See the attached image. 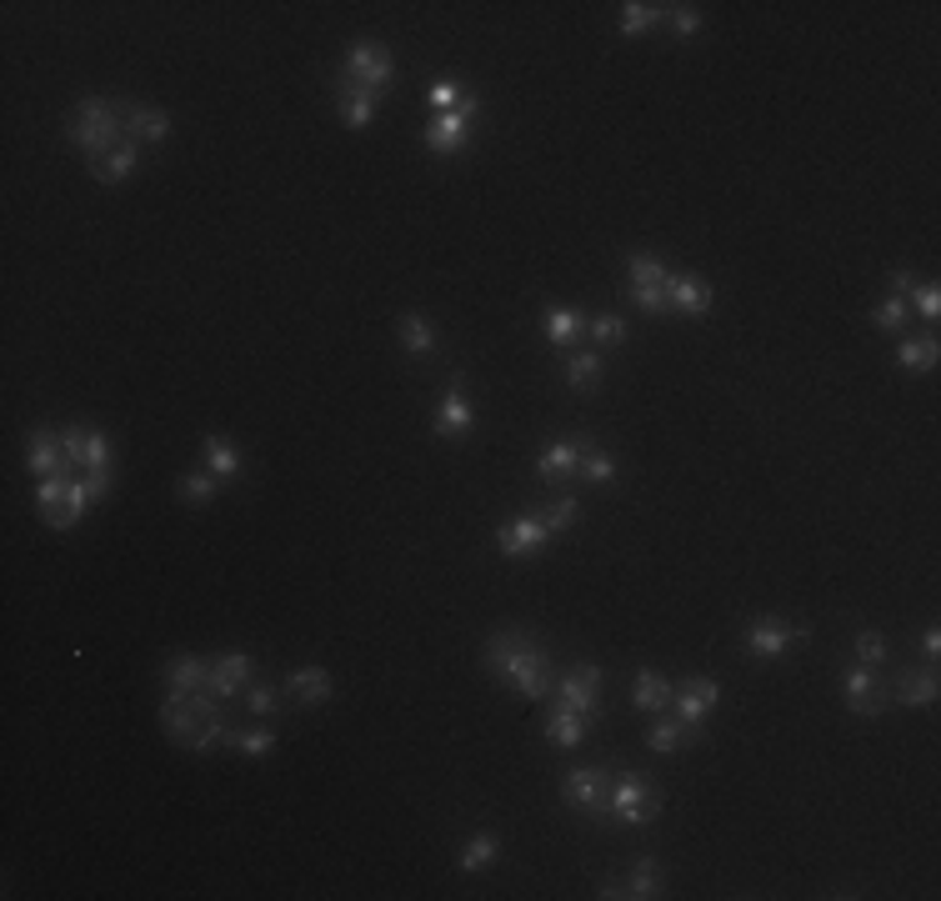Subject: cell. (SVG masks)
I'll return each mask as SVG.
<instances>
[{"label": "cell", "instance_id": "cell-13", "mask_svg": "<svg viewBox=\"0 0 941 901\" xmlns=\"http://www.w3.org/2000/svg\"><path fill=\"white\" fill-rule=\"evenodd\" d=\"M60 446H66V466L71 471H111V441L95 426H66Z\"/></svg>", "mask_w": 941, "mask_h": 901}, {"label": "cell", "instance_id": "cell-40", "mask_svg": "<svg viewBox=\"0 0 941 901\" xmlns=\"http://www.w3.org/2000/svg\"><path fill=\"white\" fill-rule=\"evenodd\" d=\"M906 320H911V301L896 296V291H892V296H886L876 311H871V326H876V331H902Z\"/></svg>", "mask_w": 941, "mask_h": 901}, {"label": "cell", "instance_id": "cell-47", "mask_svg": "<svg viewBox=\"0 0 941 901\" xmlns=\"http://www.w3.org/2000/svg\"><path fill=\"white\" fill-rule=\"evenodd\" d=\"M911 301H917V311H921L927 320H937V316H941V285H937V281H917Z\"/></svg>", "mask_w": 941, "mask_h": 901}, {"label": "cell", "instance_id": "cell-41", "mask_svg": "<svg viewBox=\"0 0 941 901\" xmlns=\"http://www.w3.org/2000/svg\"><path fill=\"white\" fill-rule=\"evenodd\" d=\"M66 491H71V471H60V476H40V487H36V511H40V522H46L50 511H60Z\"/></svg>", "mask_w": 941, "mask_h": 901}, {"label": "cell", "instance_id": "cell-10", "mask_svg": "<svg viewBox=\"0 0 941 901\" xmlns=\"http://www.w3.org/2000/svg\"><path fill=\"white\" fill-rule=\"evenodd\" d=\"M561 796L577 811H586L591 821H606V796H612V786H606V771L601 767H571L566 771V782H561Z\"/></svg>", "mask_w": 941, "mask_h": 901}, {"label": "cell", "instance_id": "cell-21", "mask_svg": "<svg viewBox=\"0 0 941 901\" xmlns=\"http://www.w3.org/2000/svg\"><path fill=\"white\" fill-rule=\"evenodd\" d=\"M126 136L136 145H161L165 136H171V116H165L161 106H141V101H130L126 106Z\"/></svg>", "mask_w": 941, "mask_h": 901}, {"label": "cell", "instance_id": "cell-34", "mask_svg": "<svg viewBox=\"0 0 941 901\" xmlns=\"http://www.w3.org/2000/svg\"><path fill=\"white\" fill-rule=\"evenodd\" d=\"M896 361H902L911 376H921V371H931L941 361V346H937V336H911V341H902L896 346Z\"/></svg>", "mask_w": 941, "mask_h": 901}, {"label": "cell", "instance_id": "cell-38", "mask_svg": "<svg viewBox=\"0 0 941 901\" xmlns=\"http://www.w3.org/2000/svg\"><path fill=\"white\" fill-rule=\"evenodd\" d=\"M461 101H466V85L456 81V75H435L431 85H426V106L441 116V110H456Z\"/></svg>", "mask_w": 941, "mask_h": 901}, {"label": "cell", "instance_id": "cell-5", "mask_svg": "<svg viewBox=\"0 0 941 901\" xmlns=\"http://www.w3.org/2000/svg\"><path fill=\"white\" fill-rule=\"evenodd\" d=\"M476 116H481V101H476V95H466L456 110H441V116H431V126L421 131V145H426L431 155H456V151H466Z\"/></svg>", "mask_w": 941, "mask_h": 901}, {"label": "cell", "instance_id": "cell-50", "mask_svg": "<svg viewBox=\"0 0 941 901\" xmlns=\"http://www.w3.org/2000/svg\"><path fill=\"white\" fill-rule=\"evenodd\" d=\"M921 656H927V662H937V656H941V631L937 627L921 631Z\"/></svg>", "mask_w": 941, "mask_h": 901}, {"label": "cell", "instance_id": "cell-23", "mask_svg": "<svg viewBox=\"0 0 941 901\" xmlns=\"http://www.w3.org/2000/svg\"><path fill=\"white\" fill-rule=\"evenodd\" d=\"M286 691H291L301 706H326L330 691H336V681H330L326 666H295V671L286 676Z\"/></svg>", "mask_w": 941, "mask_h": 901}, {"label": "cell", "instance_id": "cell-9", "mask_svg": "<svg viewBox=\"0 0 941 901\" xmlns=\"http://www.w3.org/2000/svg\"><path fill=\"white\" fill-rule=\"evenodd\" d=\"M551 526L542 522V511H526V516H511V522L496 526V546H501V557L521 561V557H536L546 541H551Z\"/></svg>", "mask_w": 941, "mask_h": 901}, {"label": "cell", "instance_id": "cell-45", "mask_svg": "<svg viewBox=\"0 0 941 901\" xmlns=\"http://www.w3.org/2000/svg\"><path fill=\"white\" fill-rule=\"evenodd\" d=\"M857 662H861V666H886V641H882V631H861V636H857Z\"/></svg>", "mask_w": 941, "mask_h": 901}, {"label": "cell", "instance_id": "cell-24", "mask_svg": "<svg viewBox=\"0 0 941 901\" xmlns=\"http://www.w3.org/2000/svg\"><path fill=\"white\" fill-rule=\"evenodd\" d=\"M692 741H696V726H686L682 716H671V712H657V722H651V732H647V747L661 751V757L692 747Z\"/></svg>", "mask_w": 941, "mask_h": 901}, {"label": "cell", "instance_id": "cell-29", "mask_svg": "<svg viewBox=\"0 0 941 901\" xmlns=\"http://www.w3.org/2000/svg\"><path fill=\"white\" fill-rule=\"evenodd\" d=\"M200 450H206V466H211V476L216 481H235L241 476V446H235L231 436H206L200 441Z\"/></svg>", "mask_w": 941, "mask_h": 901}, {"label": "cell", "instance_id": "cell-6", "mask_svg": "<svg viewBox=\"0 0 941 901\" xmlns=\"http://www.w3.org/2000/svg\"><path fill=\"white\" fill-rule=\"evenodd\" d=\"M391 75H396V60H391V50L381 46V40H351V50H346V75H341V85L381 95V85H386Z\"/></svg>", "mask_w": 941, "mask_h": 901}, {"label": "cell", "instance_id": "cell-14", "mask_svg": "<svg viewBox=\"0 0 941 901\" xmlns=\"http://www.w3.org/2000/svg\"><path fill=\"white\" fill-rule=\"evenodd\" d=\"M591 441L586 436H556L542 446V456H536V476L542 481H551V487H566L571 476L581 471V456H586Z\"/></svg>", "mask_w": 941, "mask_h": 901}, {"label": "cell", "instance_id": "cell-39", "mask_svg": "<svg viewBox=\"0 0 941 901\" xmlns=\"http://www.w3.org/2000/svg\"><path fill=\"white\" fill-rule=\"evenodd\" d=\"M216 487H221V481H216L211 471H206V476H200V471L190 476V471H186V476L176 481V496L186 501V506H211V501H216Z\"/></svg>", "mask_w": 941, "mask_h": 901}, {"label": "cell", "instance_id": "cell-19", "mask_svg": "<svg viewBox=\"0 0 941 901\" xmlns=\"http://www.w3.org/2000/svg\"><path fill=\"white\" fill-rule=\"evenodd\" d=\"M251 652H225L211 662V681H206V691H216V697H235V691H246L251 687Z\"/></svg>", "mask_w": 941, "mask_h": 901}, {"label": "cell", "instance_id": "cell-3", "mask_svg": "<svg viewBox=\"0 0 941 901\" xmlns=\"http://www.w3.org/2000/svg\"><path fill=\"white\" fill-rule=\"evenodd\" d=\"M126 95H85L75 116L66 120V141L81 145L85 161H101L126 141Z\"/></svg>", "mask_w": 941, "mask_h": 901}, {"label": "cell", "instance_id": "cell-28", "mask_svg": "<svg viewBox=\"0 0 941 901\" xmlns=\"http://www.w3.org/2000/svg\"><path fill=\"white\" fill-rule=\"evenodd\" d=\"M581 331H586V316H581V311H566V306H546V311H542V336H546V346H571Z\"/></svg>", "mask_w": 941, "mask_h": 901}, {"label": "cell", "instance_id": "cell-36", "mask_svg": "<svg viewBox=\"0 0 941 901\" xmlns=\"http://www.w3.org/2000/svg\"><path fill=\"white\" fill-rule=\"evenodd\" d=\"M601 371H606V366H601L596 351H577V356L566 361V386L586 396V391H596V386H601Z\"/></svg>", "mask_w": 941, "mask_h": 901}, {"label": "cell", "instance_id": "cell-32", "mask_svg": "<svg viewBox=\"0 0 941 901\" xmlns=\"http://www.w3.org/2000/svg\"><path fill=\"white\" fill-rule=\"evenodd\" d=\"M396 331H400V346H406V351H411V356H431L435 346V326L426 316H416V311H406V316L396 320Z\"/></svg>", "mask_w": 941, "mask_h": 901}, {"label": "cell", "instance_id": "cell-31", "mask_svg": "<svg viewBox=\"0 0 941 901\" xmlns=\"http://www.w3.org/2000/svg\"><path fill=\"white\" fill-rule=\"evenodd\" d=\"M496 852H501V836L496 831H476V836H466L456 852V866L461 871H486V866L496 862Z\"/></svg>", "mask_w": 941, "mask_h": 901}, {"label": "cell", "instance_id": "cell-35", "mask_svg": "<svg viewBox=\"0 0 941 901\" xmlns=\"http://www.w3.org/2000/svg\"><path fill=\"white\" fill-rule=\"evenodd\" d=\"M671 5H647V0H626L621 5V36H647L651 25H661Z\"/></svg>", "mask_w": 941, "mask_h": 901}, {"label": "cell", "instance_id": "cell-12", "mask_svg": "<svg viewBox=\"0 0 941 901\" xmlns=\"http://www.w3.org/2000/svg\"><path fill=\"white\" fill-rule=\"evenodd\" d=\"M841 691H847V706L851 716H882L886 706H892V697H886V681L876 676V666H851L847 676H841Z\"/></svg>", "mask_w": 941, "mask_h": 901}, {"label": "cell", "instance_id": "cell-26", "mask_svg": "<svg viewBox=\"0 0 941 901\" xmlns=\"http://www.w3.org/2000/svg\"><path fill=\"white\" fill-rule=\"evenodd\" d=\"M136 161H141V145L130 141H120L116 151L111 155H101V161H91V176L101 180V186H120V180H130V171H136Z\"/></svg>", "mask_w": 941, "mask_h": 901}, {"label": "cell", "instance_id": "cell-27", "mask_svg": "<svg viewBox=\"0 0 941 901\" xmlns=\"http://www.w3.org/2000/svg\"><path fill=\"white\" fill-rule=\"evenodd\" d=\"M206 681H211V662H200V656H171L165 662V687L171 691H206Z\"/></svg>", "mask_w": 941, "mask_h": 901}, {"label": "cell", "instance_id": "cell-18", "mask_svg": "<svg viewBox=\"0 0 941 901\" xmlns=\"http://www.w3.org/2000/svg\"><path fill=\"white\" fill-rule=\"evenodd\" d=\"M937 691H941L937 671H931V666H917V671H896V681H892L886 697L911 712V706H937Z\"/></svg>", "mask_w": 941, "mask_h": 901}, {"label": "cell", "instance_id": "cell-17", "mask_svg": "<svg viewBox=\"0 0 941 901\" xmlns=\"http://www.w3.org/2000/svg\"><path fill=\"white\" fill-rule=\"evenodd\" d=\"M666 296H671V311H682V316H692V320L717 306V291H711V281H701V276H692V271H671Z\"/></svg>", "mask_w": 941, "mask_h": 901}, {"label": "cell", "instance_id": "cell-11", "mask_svg": "<svg viewBox=\"0 0 941 901\" xmlns=\"http://www.w3.org/2000/svg\"><path fill=\"white\" fill-rule=\"evenodd\" d=\"M556 701H566V706H577L586 722H596L601 716V666H571V671L556 676Z\"/></svg>", "mask_w": 941, "mask_h": 901}, {"label": "cell", "instance_id": "cell-1", "mask_svg": "<svg viewBox=\"0 0 941 901\" xmlns=\"http://www.w3.org/2000/svg\"><path fill=\"white\" fill-rule=\"evenodd\" d=\"M486 666H491L501 681H507L511 691H521L526 701H542L546 691L556 687V671H551V656H546V646L536 641V631H491L486 636Z\"/></svg>", "mask_w": 941, "mask_h": 901}, {"label": "cell", "instance_id": "cell-7", "mask_svg": "<svg viewBox=\"0 0 941 901\" xmlns=\"http://www.w3.org/2000/svg\"><path fill=\"white\" fill-rule=\"evenodd\" d=\"M626 281H631V301L647 316H666L671 311V296H666V281H671V266H661L657 256H626Z\"/></svg>", "mask_w": 941, "mask_h": 901}, {"label": "cell", "instance_id": "cell-33", "mask_svg": "<svg viewBox=\"0 0 941 901\" xmlns=\"http://www.w3.org/2000/svg\"><path fill=\"white\" fill-rule=\"evenodd\" d=\"M621 881H626V897H631V901L661 897V862H657V856H641V862H636Z\"/></svg>", "mask_w": 941, "mask_h": 901}, {"label": "cell", "instance_id": "cell-30", "mask_svg": "<svg viewBox=\"0 0 941 901\" xmlns=\"http://www.w3.org/2000/svg\"><path fill=\"white\" fill-rule=\"evenodd\" d=\"M376 101H381V95H371V91H351V85H341V95H336V110H341V120L351 126V131H365V126L376 120Z\"/></svg>", "mask_w": 941, "mask_h": 901}, {"label": "cell", "instance_id": "cell-37", "mask_svg": "<svg viewBox=\"0 0 941 901\" xmlns=\"http://www.w3.org/2000/svg\"><path fill=\"white\" fill-rule=\"evenodd\" d=\"M225 747L246 751V757H271V751H276V732H271V726H251V732H235V726H231Z\"/></svg>", "mask_w": 941, "mask_h": 901}, {"label": "cell", "instance_id": "cell-44", "mask_svg": "<svg viewBox=\"0 0 941 901\" xmlns=\"http://www.w3.org/2000/svg\"><path fill=\"white\" fill-rule=\"evenodd\" d=\"M577 516H581V506H577V496H556V501H551V506H542V522H546V526H551V531H556V536H561V531H566V526H571V522H577Z\"/></svg>", "mask_w": 941, "mask_h": 901}, {"label": "cell", "instance_id": "cell-46", "mask_svg": "<svg viewBox=\"0 0 941 901\" xmlns=\"http://www.w3.org/2000/svg\"><path fill=\"white\" fill-rule=\"evenodd\" d=\"M246 706L256 716H276L281 712V691L276 687H246Z\"/></svg>", "mask_w": 941, "mask_h": 901}, {"label": "cell", "instance_id": "cell-2", "mask_svg": "<svg viewBox=\"0 0 941 901\" xmlns=\"http://www.w3.org/2000/svg\"><path fill=\"white\" fill-rule=\"evenodd\" d=\"M155 722H161V732L171 736L176 747L200 751V757L225 747V736H231V722H225L216 691H165Z\"/></svg>", "mask_w": 941, "mask_h": 901}, {"label": "cell", "instance_id": "cell-49", "mask_svg": "<svg viewBox=\"0 0 941 901\" xmlns=\"http://www.w3.org/2000/svg\"><path fill=\"white\" fill-rule=\"evenodd\" d=\"M81 481H85V491H91V501H106L116 476H111V471H81Z\"/></svg>", "mask_w": 941, "mask_h": 901}, {"label": "cell", "instance_id": "cell-8", "mask_svg": "<svg viewBox=\"0 0 941 901\" xmlns=\"http://www.w3.org/2000/svg\"><path fill=\"white\" fill-rule=\"evenodd\" d=\"M806 636H812L806 627H787V621H777V617H756L752 627L742 631V646H746V656H756V662H777V656H787L791 646H801Z\"/></svg>", "mask_w": 941, "mask_h": 901}, {"label": "cell", "instance_id": "cell-4", "mask_svg": "<svg viewBox=\"0 0 941 901\" xmlns=\"http://www.w3.org/2000/svg\"><path fill=\"white\" fill-rule=\"evenodd\" d=\"M657 811H661V792L647 776H636V771H626L621 782L612 786V796H606V817L616 827H651Z\"/></svg>", "mask_w": 941, "mask_h": 901}, {"label": "cell", "instance_id": "cell-20", "mask_svg": "<svg viewBox=\"0 0 941 901\" xmlns=\"http://www.w3.org/2000/svg\"><path fill=\"white\" fill-rule=\"evenodd\" d=\"M25 466L36 476H60V471H71L66 466V446H60V431H31V441H25ZM75 476V471H71Z\"/></svg>", "mask_w": 941, "mask_h": 901}, {"label": "cell", "instance_id": "cell-48", "mask_svg": "<svg viewBox=\"0 0 941 901\" xmlns=\"http://www.w3.org/2000/svg\"><path fill=\"white\" fill-rule=\"evenodd\" d=\"M666 21L676 25V36H696V31H701V15H696V5H671Z\"/></svg>", "mask_w": 941, "mask_h": 901}, {"label": "cell", "instance_id": "cell-22", "mask_svg": "<svg viewBox=\"0 0 941 901\" xmlns=\"http://www.w3.org/2000/svg\"><path fill=\"white\" fill-rule=\"evenodd\" d=\"M546 741L561 751L581 747L586 741V716L577 712V706H566V701H551V712H546Z\"/></svg>", "mask_w": 941, "mask_h": 901}, {"label": "cell", "instance_id": "cell-25", "mask_svg": "<svg viewBox=\"0 0 941 901\" xmlns=\"http://www.w3.org/2000/svg\"><path fill=\"white\" fill-rule=\"evenodd\" d=\"M671 697H676V681H666L661 671H636L631 681V701L641 706V712H671Z\"/></svg>", "mask_w": 941, "mask_h": 901}, {"label": "cell", "instance_id": "cell-42", "mask_svg": "<svg viewBox=\"0 0 941 901\" xmlns=\"http://www.w3.org/2000/svg\"><path fill=\"white\" fill-rule=\"evenodd\" d=\"M581 476H586L591 487H606V481H616V461H612V456H606V450L596 446V441H591V446H586V456H581Z\"/></svg>", "mask_w": 941, "mask_h": 901}, {"label": "cell", "instance_id": "cell-43", "mask_svg": "<svg viewBox=\"0 0 941 901\" xmlns=\"http://www.w3.org/2000/svg\"><path fill=\"white\" fill-rule=\"evenodd\" d=\"M586 331H591V341L596 346H621L626 341V320L612 316V311H601V316L586 320Z\"/></svg>", "mask_w": 941, "mask_h": 901}, {"label": "cell", "instance_id": "cell-15", "mask_svg": "<svg viewBox=\"0 0 941 901\" xmlns=\"http://www.w3.org/2000/svg\"><path fill=\"white\" fill-rule=\"evenodd\" d=\"M721 701V687L711 681V676H686V681H676V697H671V712L682 716L686 726H701L706 716L717 712Z\"/></svg>", "mask_w": 941, "mask_h": 901}, {"label": "cell", "instance_id": "cell-16", "mask_svg": "<svg viewBox=\"0 0 941 901\" xmlns=\"http://www.w3.org/2000/svg\"><path fill=\"white\" fill-rule=\"evenodd\" d=\"M431 431L441 441H461V436H471V431H476V406H471V396L461 391V386H451V391L435 401Z\"/></svg>", "mask_w": 941, "mask_h": 901}]
</instances>
